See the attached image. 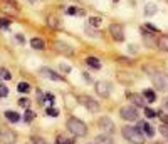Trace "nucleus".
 Segmentation results:
<instances>
[{
  "label": "nucleus",
  "mask_w": 168,
  "mask_h": 144,
  "mask_svg": "<svg viewBox=\"0 0 168 144\" xmlns=\"http://www.w3.org/2000/svg\"><path fill=\"white\" fill-rule=\"evenodd\" d=\"M123 137L128 139L131 144H143L145 142V137H143V132L140 131V127H133V126H126L123 127Z\"/></svg>",
  "instance_id": "1"
},
{
  "label": "nucleus",
  "mask_w": 168,
  "mask_h": 144,
  "mask_svg": "<svg viewBox=\"0 0 168 144\" xmlns=\"http://www.w3.org/2000/svg\"><path fill=\"white\" fill-rule=\"evenodd\" d=\"M67 129L74 134V136H86L87 134V126L76 117H72V119L67 121Z\"/></svg>",
  "instance_id": "2"
},
{
  "label": "nucleus",
  "mask_w": 168,
  "mask_h": 144,
  "mask_svg": "<svg viewBox=\"0 0 168 144\" xmlns=\"http://www.w3.org/2000/svg\"><path fill=\"white\" fill-rule=\"evenodd\" d=\"M150 79H151V82L155 84L156 89L163 90V92H166V90H168V75L166 74H161V72L153 70L150 74Z\"/></svg>",
  "instance_id": "3"
},
{
  "label": "nucleus",
  "mask_w": 168,
  "mask_h": 144,
  "mask_svg": "<svg viewBox=\"0 0 168 144\" xmlns=\"http://www.w3.org/2000/svg\"><path fill=\"white\" fill-rule=\"evenodd\" d=\"M0 142L2 144H15L17 142V134L8 127L0 129Z\"/></svg>",
  "instance_id": "4"
},
{
  "label": "nucleus",
  "mask_w": 168,
  "mask_h": 144,
  "mask_svg": "<svg viewBox=\"0 0 168 144\" xmlns=\"http://www.w3.org/2000/svg\"><path fill=\"white\" fill-rule=\"evenodd\" d=\"M77 100L87 109V111H91V112H98V111H99V102H96L92 97H89V95H79Z\"/></svg>",
  "instance_id": "5"
},
{
  "label": "nucleus",
  "mask_w": 168,
  "mask_h": 144,
  "mask_svg": "<svg viewBox=\"0 0 168 144\" xmlns=\"http://www.w3.org/2000/svg\"><path fill=\"white\" fill-rule=\"evenodd\" d=\"M120 116L125 121H138V111L133 105H123L120 111Z\"/></svg>",
  "instance_id": "6"
},
{
  "label": "nucleus",
  "mask_w": 168,
  "mask_h": 144,
  "mask_svg": "<svg viewBox=\"0 0 168 144\" xmlns=\"http://www.w3.org/2000/svg\"><path fill=\"white\" fill-rule=\"evenodd\" d=\"M39 74L42 75L44 79H49V80H56V82H61V80H64L62 75L56 74L52 69H49V67H42V69H39Z\"/></svg>",
  "instance_id": "7"
},
{
  "label": "nucleus",
  "mask_w": 168,
  "mask_h": 144,
  "mask_svg": "<svg viewBox=\"0 0 168 144\" xmlns=\"http://www.w3.org/2000/svg\"><path fill=\"white\" fill-rule=\"evenodd\" d=\"M109 32H111V37L116 42H123V40H125V32H123V27L120 25V23H111V25H109Z\"/></svg>",
  "instance_id": "8"
},
{
  "label": "nucleus",
  "mask_w": 168,
  "mask_h": 144,
  "mask_svg": "<svg viewBox=\"0 0 168 144\" xmlns=\"http://www.w3.org/2000/svg\"><path fill=\"white\" fill-rule=\"evenodd\" d=\"M98 124H99V127H101V131H104V132H108V134H113L115 132V122L111 121L109 117H106V116H103L99 121H98Z\"/></svg>",
  "instance_id": "9"
},
{
  "label": "nucleus",
  "mask_w": 168,
  "mask_h": 144,
  "mask_svg": "<svg viewBox=\"0 0 168 144\" xmlns=\"http://www.w3.org/2000/svg\"><path fill=\"white\" fill-rule=\"evenodd\" d=\"M126 97L130 102H133L135 105H138V107H145L146 100H145V95L141 94H136V92H126Z\"/></svg>",
  "instance_id": "10"
},
{
  "label": "nucleus",
  "mask_w": 168,
  "mask_h": 144,
  "mask_svg": "<svg viewBox=\"0 0 168 144\" xmlns=\"http://www.w3.org/2000/svg\"><path fill=\"white\" fill-rule=\"evenodd\" d=\"M96 92L99 94L101 97H108V95L111 94V84L109 82H104V80L96 82Z\"/></svg>",
  "instance_id": "11"
},
{
  "label": "nucleus",
  "mask_w": 168,
  "mask_h": 144,
  "mask_svg": "<svg viewBox=\"0 0 168 144\" xmlns=\"http://www.w3.org/2000/svg\"><path fill=\"white\" fill-rule=\"evenodd\" d=\"M141 35H143V40H145V45L146 47H150V49H153L156 44V40H155V32H148V28H143L141 30Z\"/></svg>",
  "instance_id": "12"
},
{
  "label": "nucleus",
  "mask_w": 168,
  "mask_h": 144,
  "mask_svg": "<svg viewBox=\"0 0 168 144\" xmlns=\"http://www.w3.org/2000/svg\"><path fill=\"white\" fill-rule=\"evenodd\" d=\"M54 47H56V50L57 52H61V54H64V55H72V49L69 45H66L64 42H54Z\"/></svg>",
  "instance_id": "13"
},
{
  "label": "nucleus",
  "mask_w": 168,
  "mask_h": 144,
  "mask_svg": "<svg viewBox=\"0 0 168 144\" xmlns=\"http://www.w3.org/2000/svg\"><path fill=\"white\" fill-rule=\"evenodd\" d=\"M156 45H158V49H160V50L168 52V35H160V37H158Z\"/></svg>",
  "instance_id": "14"
},
{
  "label": "nucleus",
  "mask_w": 168,
  "mask_h": 144,
  "mask_svg": "<svg viewBox=\"0 0 168 144\" xmlns=\"http://www.w3.org/2000/svg\"><path fill=\"white\" fill-rule=\"evenodd\" d=\"M94 144H115V141L111 139L109 134H101V136H96Z\"/></svg>",
  "instance_id": "15"
},
{
  "label": "nucleus",
  "mask_w": 168,
  "mask_h": 144,
  "mask_svg": "<svg viewBox=\"0 0 168 144\" xmlns=\"http://www.w3.org/2000/svg\"><path fill=\"white\" fill-rule=\"evenodd\" d=\"M138 127H140V129L143 127V132H145L148 137H153V136H155V127H151L148 122H140V126H138Z\"/></svg>",
  "instance_id": "16"
},
{
  "label": "nucleus",
  "mask_w": 168,
  "mask_h": 144,
  "mask_svg": "<svg viewBox=\"0 0 168 144\" xmlns=\"http://www.w3.org/2000/svg\"><path fill=\"white\" fill-rule=\"evenodd\" d=\"M3 116H5L10 122H14V124L20 121V114L15 112V111H5V114H3Z\"/></svg>",
  "instance_id": "17"
},
{
  "label": "nucleus",
  "mask_w": 168,
  "mask_h": 144,
  "mask_svg": "<svg viewBox=\"0 0 168 144\" xmlns=\"http://www.w3.org/2000/svg\"><path fill=\"white\" fill-rule=\"evenodd\" d=\"M84 62H86L89 67H92V69H96V70L101 69V62H99V59H96V57H86Z\"/></svg>",
  "instance_id": "18"
},
{
  "label": "nucleus",
  "mask_w": 168,
  "mask_h": 144,
  "mask_svg": "<svg viewBox=\"0 0 168 144\" xmlns=\"http://www.w3.org/2000/svg\"><path fill=\"white\" fill-rule=\"evenodd\" d=\"M47 25L52 27V28H61V22H59V18L56 15H49L47 17Z\"/></svg>",
  "instance_id": "19"
},
{
  "label": "nucleus",
  "mask_w": 168,
  "mask_h": 144,
  "mask_svg": "<svg viewBox=\"0 0 168 144\" xmlns=\"http://www.w3.org/2000/svg\"><path fill=\"white\" fill-rule=\"evenodd\" d=\"M84 32H86V33H87V35H89V37H92V39H98V37H99V32L96 30V27L89 25V23H87V25L84 27Z\"/></svg>",
  "instance_id": "20"
},
{
  "label": "nucleus",
  "mask_w": 168,
  "mask_h": 144,
  "mask_svg": "<svg viewBox=\"0 0 168 144\" xmlns=\"http://www.w3.org/2000/svg\"><path fill=\"white\" fill-rule=\"evenodd\" d=\"M0 7H2V10H3V12H8V13H12V15H17V10H15V7H14L12 3L0 2Z\"/></svg>",
  "instance_id": "21"
},
{
  "label": "nucleus",
  "mask_w": 168,
  "mask_h": 144,
  "mask_svg": "<svg viewBox=\"0 0 168 144\" xmlns=\"http://www.w3.org/2000/svg\"><path fill=\"white\" fill-rule=\"evenodd\" d=\"M31 47L36 49V50H42L46 45H44V40H41V39H32L31 40Z\"/></svg>",
  "instance_id": "22"
},
{
  "label": "nucleus",
  "mask_w": 168,
  "mask_h": 144,
  "mask_svg": "<svg viewBox=\"0 0 168 144\" xmlns=\"http://www.w3.org/2000/svg\"><path fill=\"white\" fill-rule=\"evenodd\" d=\"M17 90H19V92H22V94H27L29 90H31V84H29V82H19L17 84Z\"/></svg>",
  "instance_id": "23"
},
{
  "label": "nucleus",
  "mask_w": 168,
  "mask_h": 144,
  "mask_svg": "<svg viewBox=\"0 0 168 144\" xmlns=\"http://www.w3.org/2000/svg\"><path fill=\"white\" fill-rule=\"evenodd\" d=\"M156 10H158V7L155 5V3H148V5H146V8H145V13H146L148 17H150V15H155V13H156Z\"/></svg>",
  "instance_id": "24"
},
{
  "label": "nucleus",
  "mask_w": 168,
  "mask_h": 144,
  "mask_svg": "<svg viewBox=\"0 0 168 144\" xmlns=\"http://www.w3.org/2000/svg\"><path fill=\"white\" fill-rule=\"evenodd\" d=\"M143 95H145V99L148 100V102H155V99H156V95H155V92H153L151 89H146L145 92H143Z\"/></svg>",
  "instance_id": "25"
},
{
  "label": "nucleus",
  "mask_w": 168,
  "mask_h": 144,
  "mask_svg": "<svg viewBox=\"0 0 168 144\" xmlns=\"http://www.w3.org/2000/svg\"><path fill=\"white\" fill-rule=\"evenodd\" d=\"M34 117H36V112L31 111V109H27L25 114H24V121H25V122H32Z\"/></svg>",
  "instance_id": "26"
},
{
  "label": "nucleus",
  "mask_w": 168,
  "mask_h": 144,
  "mask_svg": "<svg viewBox=\"0 0 168 144\" xmlns=\"http://www.w3.org/2000/svg\"><path fill=\"white\" fill-rule=\"evenodd\" d=\"M101 23H103V18H101V17H89V25L99 27Z\"/></svg>",
  "instance_id": "27"
},
{
  "label": "nucleus",
  "mask_w": 168,
  "mask_h": 144,
  "mask_svg": "<svg viewBox=\"0 0 168 144\" xmlns=\"http://www.w3.org/2000/svg\"><path fill=\"white\" fill-rule=\"evenodd\" d=\"M66 12H67V15H81V13H82L77 7H74V5L67 7V10H66Z\"/></svg>",
  "instance_id": "28"
},
{
  "label": "nucleus",
  "mask_w": 168,
  "mask_h": 144,
  "mask_svg": "<svg viewBox=\"0 0 168 144\" xmlns=\"http://www.w3.org/2000/svg\"><path fill=\"white\" fill-rule=\"evenodd\" d=\"M0 77L2 79H12V74H10V70L8 69H5V67H2V69H0Z\"/></svg>",
  "instance_id": "29"
},
{
  "label": "nucleus",
  "mask_w": 168,
  "mask_h": 144,
  "mask_svg": "<svg viewBox=\"0 0 168 144\" xmlns=\"http://www.w3.org/2000/svg\"><path fill=\"white\" fill-rule=\"evenodd\" d=\"M17 104L20 105V107H24V109H29V105H31V100H29L27 97H22V99L17 100Z\"/></svg>",
  "instance_id": "30"
},
{
  "label": "nucleus",
  "mask_w": 168,
  "mask_h": 144,
  "mask_svg": "<svg viewBox=\"0 0 168 144\" xmlns=\"http://www.w3.org/2000/svg\"><path fill=\"white\" fill-rule=\"evenodd\" d=\"M145 116H146L148 119H153V117L158 116V112L153 111V109H150V107H145Z\"/></svg>",
  "instance_id": "31"
},
{
  "label": "nucleus",
  "mask_w": 168,
  "mask_h": 144,
  "mask_svg": "<svg viewBox=\"0 0 168 144\" xmlns=\"http://www.w3.org/2000/svg\"><path fill=\"white\" fill-rule=\"evenodd\" d=\"M8 27H10V20L5 18V17H2V18H0V28L5 30V28H8Z\"/></svg>",
  "instance_id": "32"
},
{
  "label": "nucleus",
  "mask_w": 168,
  "mask_h": 144,
  "mask_svg": "<svg viewBox=\"0 0 168 144\" xmlns=\"http://www.w3.org/2000/svg\"><path fill=\"white\" fill-rule=\"evenodd\" d=\"M46 112H47V116H51V117L59 116V111H57V109H54V107H51V105H49V107L46 109Z\"/></svg>",
  "instance_id": "33"
},
{
  "label": "nucleus",
  "mask_w": 168,
  "mask_h": 144,
  "mask_svg": "<svg viewBox=\"0 0 168 144\" xmlns=\"http://www.w3.org/2000/svg\"><path fill=\"white\" fill-rule=\"evenodd\" d=\"M31 141H32L34 144H47L46 139H44V137H39V136H32Z\"/></svg>",
  "instance_id": "34"
},
{
  "label": "nucleus",
  "mask_w": 168,
  "mask_h": 144,
  "mask_svg": "<svg viewBox=\"0 0 168 144\" xmlns=\"http://www.w3.org/2000/svg\"><path fill=\"white\" fill-rule=\"evenodd\" d=\"M7 95H8V87L0 84V97H7Z\"/></svg>",
  "instance_id": "35"
},
{
  "label": "nucleus",
  "mask_w": 168,
  "mask_h": 144,
  "mask_svg": "<svg viewBox=\"0 0 168 144\" xmlns=\"http://www.w3.org/2000/svg\"><path fill=\"white\" fill-rule=\"evenodd\" d=\"M44 100H46V102L49 104V105H52L54 104V95L49 92V94H46V97H44Z\"/></svg>",
  "instance_id": "36"
},
{
  "label": "nucleus",
  "mask_w": 168,
  "mask_h": 144,
  "mask_svg": "<svg viewBox=\"0 0 168 144\" xmlns=\"http://www.w3.org/2000/svg\"><path fill=\"white\" fill-rule=\"evenodd\" d=\"M160 132H161L165 137H168V126H165V124H163V126H160Z\"/></svg>",
  "instance_id": "37"
},
{
  "label": "nucleus",
  "mask_w": 168,
  "mask_h": 144,
  "mask_svg": "<svg viewBox=\"0 0 168 144\" xmlns=\"http://www.w3.org/2000/svg\"><path fill=\"white\" fill-rule=\"evenodd\" d=\"M82 79H84V80H86V82H87V84H89V82H92V77H91V75H89V74H87V72H82Z\"/></svg>",
  "instance_id": "38"
},
{
  "label": "nucleus",
  "mask_w": 168,
  "mask_h": 144,
  "mask_svg": "<svg viewBox=\"0 0 168 144\" xmlns=\"http://www.w3.org/2000/svg\"><path fill=\"white\" fill-rule=\"evenodd\" d=\"M15 40L20 42V44H24V42H25V37H24L22 33H15Z\"/></svg>",
  "instance_id": "39"
},
{
  "label": "nucleus",
  "mask_w": 168,
  "mask_h": 144,
  "mask_svg": "<svg viewBox=\"0 0 168 144\" xmlns=\"http://www.w3.org/2000/svg\"><path fill=\"white\" fill-rule=\"evenodd\" d=\"M66 141H67V139L64 137V136H57V139H56V144H66Z\"/></svg>",
  "instance_id": "40"
},
{
  "label": "nucleus",
  "mask_w": 168,
  "mask_h": 144,
  "mask_svg": "<svg viewBox=\"0 0 168 144\" xmlns=\"http://www.w3.org/2000/svg\"><path fill=\"white\" fill-rule=\"evenodd\" d=\"M128 49H130L131 54H136V52H138V47H136L135 44H130V45H128Z\"/></svg>",
  "instance_id": "41"
},
{
  "label": "nucleus",
  "mask_w": 168,
  "mask_h": 144,
  "mask_svg": "<svg viewBox=\"0 0 168 144\" xmlns=\"http://www.w3.org/2000/svg\"><path fill=\"white\" fill-rule=\"evenodd\" d=\"M61 70H62V72H71V67H69V65H64V64H61Z\"/></svg>",
  "instance_id": "42"
},
{
  "label": "nucleus",
  "mask_w": 168,
  "mask_h": 144,
  "mask_svg": "<svg viewBox=\"0 0 168 144\" xmlns=\"http://www.w3.org/2000/svg\"><path fill=\"white\" fill-rule=\"evenodd\" d=\"M145 28H148V30H151V32H158V28L156 27H153V25H150V23H146V27Z\"/></svg>",
  "instance_id": "43"
},
{
  "label": "nucleus",
  "mask_w": 168,
  "mask_h": 144,
  "mask_svg": "<svg viewBox=\"0 0 168 144\" xmlns=\"http://www.w3.org/2000/svg\"><path fill=\"white\" fill-rule=\"evenodd\" d=\"M163 111L168 112V97H166L165 100H163Z\"/></svg>",
  "instance_id": "44"
},
{
  "label": "nucleus",
  "mask_w": 168,
  "mask_h": 144,
  "mask_svg": "<svg viewBox=\"0 0 168 144\" xmlns=\"http://www.w3.org/2000/svg\"><path fill=\"white\" fill-rule=\"evenodd\" d=\"M160 117H161V121L165 124H168V116H166V114H165V116H160Z\"/></svg>",
  "instance_id": "45"
},
{
  "label": "nucleus",
  "mask_w": 168,
  "mask_h": 144,
  "mask_svg": "<svg viewBox=\"0 0 168 144\" xmlns=\"http://www.w3.org/2000/svg\"><path fill=\"white\" fill-rule=\"evenodd\" d=\"M66 144H76V142H74L72 139H67V141H66Z\"/></svg>",
  "instance_id": "46"
},
{
  "label": "nucleus",
  "mask_w": 168,
  "mask_h": 144,
  "mask_svg": "<svg viewBox=\"0 0 168 144\" xmlns=\"http://www.w3.org/2000/svg\"><path fill=\"white\" fill-rule=\"evenodd\" d=\"M29 2H31V3H34V2H37V0H29Z\"/></svg>",
  "instance_id": "47"
},
{
  "label": "nucleus",
  "mask_w": 168,
  "mask_h": 144,
  "mask_svg": "<svg viewBox=\"0 0 168 144\" xmlns=\"http://www.w3.org/2000/svg\"><path fill=\"white\" fill-rule=\"evenodd\" d=\"M113 2H120V0H113Z\"/></svg>",
  "instance_id": "48"
},
{
  "label": "nucleus",
  "mask_w": 168,
  "mask_h": 144,
  "mask_svg": "<svg viewBox=\"0 0 168 144\" xmlns=\"http://www.w3.org/2000/svg\"><path fill=\"white\" fill-rule=\"evenodd\" d=\"M165 2H168V0H165Z\"/></svg>",
  "instance_id": "49"
},
{
  "label": "nucleus",
  "mask_w": 168,
  "mask_h": 144,
  "mask_svg": "<svg viewBox=\"0 0 168 144\" xmlns=\"http://www.w3.org/2000/svg\"><path fill=\"white\" fill-rule=\"evenodd\" d=\"M12 2H14V0H12Z\"/></svg>",
  "instance_id": "50"
}]
</instances>
